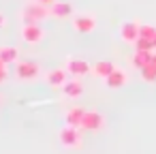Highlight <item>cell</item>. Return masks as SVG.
Masks as SVG:
<instances>
[{
	"label": "cell",
	"mask_w": 156,
	"mask_h": 154,
	"mask_svg": "<svg viewBox=\"0 0 156 154\" xmlns=\"http://www.w3.org/2000/svg\"><path fill=\"white\" fill-rule=\"evenodd\" d=\"M20 17H22L24 24H41V22H45L47 17H51V13H49V7L41 5L39 0H32V2L24 5Z\"/></svg>",
	"instance_id": "obj_1"
},
{
	"label": "cell",
	"mask_w": 156,
	"mask_h": 154,
	"mask_svg": "<svg viewBox=\"0 0 156 154\" xmlns=\"http://www.w3.org/2000/svg\"><path fill=\"white\" fill-rule=\"evenodd\" d=\"M15 75L22 81H32L41 75V66L34 60H22V62H15Z\"/></svg>",
	"instance_id": "obj_2"
},
{
	"label": "cell",
	"mask_w": 156,
	"mask_h": 154,
	"mask_svg": "<svg viewBox=\"0 0 156 154\" xmlns=\"http://www.w3.org/2000/svg\"><path fill=\"white\" fill-rule=\"evenodd\" d=\"M71 26H73V30L79 32V34H90V32H94V28H96V17H94L92 13H79V15H75V17L71 20Z\"/></svg>",
	"instance_id": "obj_3"
},
{
	"label": "cell",
	"mask_w": 156,
	"mask_h": 154,
	"mask_svg": "<svg viewBox=\"0 0 156 154\" xmlns=\"http://www.w3.org/2000/svg\"><path fill=\"white\" fill-rule=\"evenodd\" d=\"M22 41L26 45H39L45 37V30L41 28V24H24L22 26Z\"/></svg>",
	"instance_id": "obj_4"
},
{
	"label": "cell",
	"mask_w": 156,
	"mask_h": 154,
	"mask_svg": "<svg viewBox=\"0 0 156 154\" xmlns=\"http://www.w3.org/2000/svg\"><path fill=\"white\" fill-rule=\"evenodd\" d=\"M58 137H60V143L64 148H79L81 145V133H79L77 126H71V124L62 126L60 133H58Z\"/></svg>",
	"instance_id": "obj_5"
},
{
	"label": "cell",
	"mask_w": 156,
	"mask_h": 154,
	"mask_svg": "<svg viewBox=\"0 0 156 154\" xmlns=\"http://www.w3.org/2000/svg\"><path fill=\"white\" fill-rule=\"evenodd\" d=\"M64 69H66V73L69 75H73V77H83V75H88V73H92V66L83 60V58H66V62H64Z\"/></svg>",
	"instance_id": "obj_6"
},
{
	"label": "cell",
	"mask_w": 156,
	"mask_h": 154,
	"mask_svg": "<svg viewBox=\"0 0 156 154\" xmlns=\"http://www.w3.org/2000/svg\"><path fill=\"white\" fill-rule=\"evenodd\" d=\"M139 28H141V24H139L137 20L124 22V24L120 26V39H122L124 43H130V45H135V41L139 39Z\"/></svg>",
	"instance_id": "obj_7"
},
{
	"label": "cell",
	"mask_w": 156,
	"mask_h": 154,
	"mask_svg": "<svg viewBox=\"0 0 156 154\" xmlns=\"http://www.w3.org/2000/svg\"><path fill=\"white\" fill-rule=\"evenodd\" d=\"M103 126H105V116L101 111H86V116L81 120L83 131H101Z\"/></svg>",
	"instance_id": "obj_8"
},
{
	"label": "cell",
	"mask_w": 156,
	"mask_h": 154,
	"mask_svg": "<svg viewBox=\"0 0 156 154\" xmlns=\"http://www.w3.org/2000/svg\"><path fill=\"white\" fill-rule=\"evenodd\" d=\"M45 81L51 88H62L69 81V73H66V69H54V71H49L45 75Z\"/></svg>",
	"instance_id": "obj_9"
},
{
	"label": "cell",
	"mask_w": 156,
	"mask_h": 154,
	"mask_svg": "<svg viewBox=\"0 0 156 154\" xmlns=\"http://www.w3.org/2000/svg\"><path fill=\"white\" fill-rule=\"evenodd\" d=\"M126 81H128V75H126V71H124V69H120V66H115V69H113V73L105 79L107 88H111V90H118V88L126 86Z\"/></svg>",
	"instance_id": "obj_10"
},
{
	"label": "cell",
	"mask_w": 156,
	"mask_h": 154,
	"mask_svg": "<svg viewBox=\"0 0 156 154\" xmlns=\"http://www.w3.org/2000/svg\"><path fill=\"white\" fill-rule=\"evenodd\" d=\"M49 13L54 20H64V17H71L73 15V7L64 0H56V2L49 7Z\"/></svg>",
	"instance_id": "obj_11"
},
{
	"label": "cell",
	"mask_w": 156,
	"mask_h": 154,
	"mask_svg": "<svg viewBox=\"0 0 156 154\" xmlns=\"http://www.w3.org/2000/svg\"><path fill=\"white\" fill-rule=\"evenodd\" d=\"M62 92H64V96L66 98H79L81 94H83V84L75 77V79H69L64 86H62Z\"/></svg>",
	"instance_id": "obj_12"
},
{
	"label": "cell",
	"mask_w": 156,
	"mask_h": 154,
	"mask_svg": "<svg viewBox=\"0 0 156 154\" xmlns=\"http://www.w3.org/2000/svg\"><path fill=\"white\" fill-rule=\"evenodd\" d=\"M113 69H115V64H113L111 60H98V62L92 66V75H94V77H101V79H107V77L113 73Z\"/></svg>",
	"instance_id": "obj_13"
},
{
	"label": "cell",
	"mask_w": 156,
	"mask_h": 154,
	"mask_svg": "<svg viewBox=\"0 0 156 154\" xmlns=\"http://www.w3.org/2000/svg\"><path fill=\"white\" fill-rule=\"evenodd\" d=\"M83 116H86V109H83V107H71V109L66 111V116H64V122L71 124V126L81 128V120H83Z\"/></svg>",
	"instance_id": "obj_14"
},
{
	"label": "cell",
	"mask_w": 156,
	"mask_h": 154,
	"mask_svg": "<svg viewBox=\"0 0 156 154\" xmlns=\"http://www.w3.org/2000/svg\"><path fill=\"white\" fill-rule=\"evenodd\" d=\"M0 60H2L5 64H13L20 60V49L13 47V45H2L0 47Z\"/></svg>",
	"instance_id": "obj_15"
},
{
	"label": "cell",
	"mask_w": 156,
	"mask_h": 154,
	"mask_svg": "<svg viewBox=\"0 0 156 154\" xmlns=\"http://www.w3.org/2000/svg\"><path fill=\"white\" fill-rule=\"evenodd\" d=\"M152 54H154V52H139V49H135V54H133V58H130L133 66L141 71L143 66H147V64L152 62Z\"/></svg>",
	"instance_id": "obj_16"
},
{
	"label": "cell",
	"mask_w": 156,
	"mask_h": 154,
	"mask_svg": "<svg viewBox=\"0 0 156 154\" xmlns=\"http://www.w3.org/2000/svg\"><path fill=\"white\" fill-rule=\"evenodd\" d=\"M139 73H141V79H143L145 84H154V81H156V66H154L152 62H150L147 66H143Z\"/></svg>",
	"instance_id": "obj_17"
},
{
	"label": "cell",
	"mask_w": 156,
	"mask_h": 154,
	"mask_svg": "<svg viewBox=\"0 0 156 154\" xmlns=\"http://www.w3.org/2000/svg\"><path fill=\"white\" fill-rule=\"evenodd\" d=\"M135 49H139V52H154L156 47H154V41H150V39H143V37H139V39L135 41Z\"/></svg>",
	"instance_id": "obj_18"
},
{
	"label": "cell",
	"mask_w": 156,
	"mask_h": 154,
	"mask_svg": "<svg viewBox=\"0 0 156 154\" xmlns=\"http://www.w3.org/2000/svg\"><path fill=\"white\" fill-rule=\"evenodd\" d=\"M139 37L154 41V39H156V28H154V26H150V24H141V28H139Z\"/></svg>",
	"instance_id": "obj_19"
},
{
	"label": "cell",
	"mask_w": 156,
	"mask_h": 154,
	"mask_svg": "<svg viewBox=\"0 0 156 154\" xmlns=\"http://www.w3.org/2000/svg\"><path fill=\"white\" fill-rule=\"evenodd\" d=\"M5 81H7V64L0 60V86H2Z\"/></svg>",
	"instance_id": "obj_20"
},
{
	"label": "cell",
	"mask_w": 156,
	"mask_h": 154,
	"mask_svg": "<svg viewBox=\"0 0 156 154\" xmlns=\"http://www.w3.org/2000/svg\"><path fill=\"white\" fill-rule=\"evenodd\" d=\"M5 24H7V17H5L2 11H0V28H5Z\"/></svg>",
	"instance_id": "obj_21"
},
{
	"label": "cell",
	"mask_w": 156,
	"mask_h": 154,
	"mask_svg": "<svg viewBox=\"0 0 156 154\" xmlns=\"http://www.w3.org/2000/svg\"><path fill=\"white\" fill-rule=\"evenodd\" d=\"M39 2H41V5H45V7H51L56 0H39Z\"/></svg>",
	"instance_id": "obj_22"
},
{
	"label": "cell",
	"mask_w": 156,
	"mask_h": 154,
	"mask_svg": "<svg viewBox=\"0 0 156 154\" xmlns=\"http://www.w3.org/2000/svg\"><path fill=\"white\" fill-rule=\"evenodd\" d=\"M152 64L156 66V54H152Z\"/></svg>",
	"instance_id": "obj_23"
},
{
	"label": "cell",
	"mask_w": 156,
	"mask_h": 154,
	"mask_svg": "<svg viewBox=\"0 0 156 154\" xmlns=\"http://www.w3.org/2000/svg\"><path fill=\"white\" fill-rule=\"evenodd\" d=\"M154 47H156V39H154Z\"/></svg>",
	"instance_id": "obj_24"
},
{
	"label": "cell",
	"mask_w": 156,
	"mask_h": 154,
	"mask_svg": "<svg viewBox=\"0 0 156 154\" xmlns=\"http://www.w3.org/2000/svg\"><path fill=\"white\" fill-rule=\"evenodd\" d=\"M0 103H2V98H0Z\"/></svg>",
	"instance_id": "obj_25"
}]
</instances>
